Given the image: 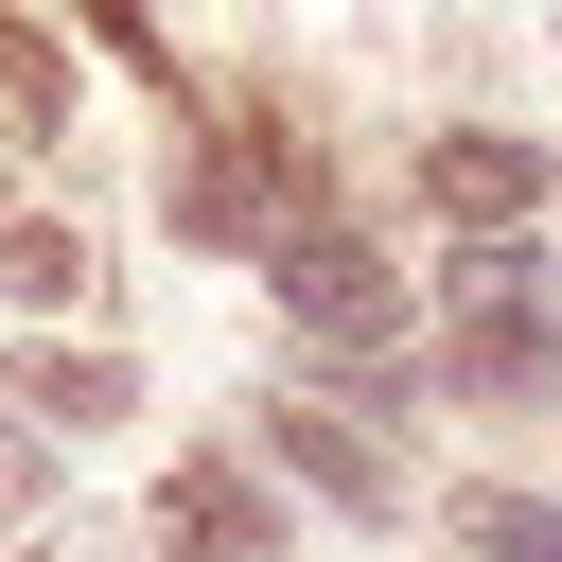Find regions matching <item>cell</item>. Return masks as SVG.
<instances>
[{
	"mask_svg": "<svg viewBox=\"0 0 562 562\" xmlns=\"http://www.w3.org/2000/svg\"><path fill=\"white\" fill-rule=\"evenodd\" d=\"M457 544L474 562H562V509L544 492H457Z\"/></svg>",
	"mask_w": 562,
	"mask_h": 562,
	"instance_id": "cell-9",
	"label": "cell"
},
{
	"mask_svg": "<svg viewBox=\"0 0 562 562\" xmlns=\"http://www.w3.org/2000/svg\"><path fill=\"white\" fill-rule=\"evenodd\" d=\"M0 211H18V193H0Z\"/></svg>",
	"mask_w": 562,
	"mask_h": 562,
	"instance_id": "cell-11",
	"label": "cell"
},
{
	"mask_svg": "<svg viewBox=\"0 0 562 562\" xmlns=\"http://www.w3.org/2000/svg\"><path fill=\"white\" fill-rule=\"evenodd\" d=\"M0 299H18V316L88 299V228H70V211H0Z\"/></svg>",
	"mask_w": 562,
	"mask_h": 562,
	"instance_id": "cell-6",
	"label": "cell"
},
{
	"mask_svg": "<svg viewBox=\"0 0 562 562\" xmlns=\"http://www.w3.org/2000/svg\"><path fill=\"white\" fill-rule=\"evenodd\" d=\"M263 439H281V474H299V492H334V509H404V474H386V457H369L334 404H281Z\"/></svg>",
	"mask_w": 562,
	"mask_h": 562,
	"instance_id": "cell-5",
	"label": "cell"
},
{
	"mask_svg": "<svg viewBox=\"0 0 562 562\" xmlns=\"http://www.w3.org/2000/svg\"><path fill=\"white\" fill-rule=\"evenodd\" d=\"M422 211H439V228H474V246H509V228L544 211V158H527V140H492V123H457V140H422Z\"/></svg>",
	"mask_w": 562,
	"mask_h": 562,
	"instance_id": "cell-3",
	"label": "cell"
},
{
	"mask_svg": "<svg viewBox=\"0 0 562 562\" xmlns=\"http://www.w3.org/2000/svg\"><path fill=\"white\" fill-rule=\"evenodd\" d=\"M35 492H53V457H35V439H18V404H0V509H35Z\"/></svg>",
	"mask_w": 562,
	"mask_h": 562,
	"instance_id": "cell-10",
	"label": "cell"
},
{
	"mask_svg": "<svg viewBox=\"0 0 562 562\" xmlns=\"http://www.w3.org/2000/svg\"><path fill=\"white\" fill-rule=\"evenodd\" d=\"M439 369H457L474 404H544V386H562V281H544L527 246H474L457 299H439Z\"/></svg>",
	"mask_w": 562,
	"mask_h": 562,
	"instance_id": "cell-1",
	"label": "cell"
},
{
	"mask_svg": "<svg viewBox=\"0 0 562 562\" xmlns=\"http://www.w3.org/2000/svg\"><path fill=\"white\" fill-rule=\"evenodd\" d=\"M0 123H18V140H70V53H53L35 18H0Z\"/></svg>",
	"mask_w": 562,
	"mask_h": 562,
	"instance_id": "cell-7",
	"label": "cell"
},
{
	"mask_svg": "<svg viewBox=\"0 0 562 562\" xmlns=\"http://www.w3.org/2000/svg\"><path fill=\"white\" fill-rule=\"evenodd\" d=\"M263 281H281V316H299L316 351H404V281H386L351 228H281V246H263Z\"/></svg>",
	"mask_w": 562,
	"mask_h": 562,
	"instance_id": "cell-2",
	"label": "cell"
},
{
	"mask_svg": "<svg viewBox=\"0 0 562 562\" xmlns=\"http://www.w3.org/2000/svg\"><path fill=\"white\" fill-rule=\"evenodd\" d=\"M158 544H176V562H281V527H263V492H246L228 457H176V474H158Z\"/></svg>",
	"mask_w": 562,
	"mask_h": 562,
	"instance_id": "cell-4",
	"label": "cell"
},
{
	"mask_svg": "<svg viewBox=\"0 0 562 562\" xmlns=\"http://www.w3.org/2000/svg\"><path fill=\"white\" fill-rule=\"evenodd\" d=\"M18 404H35V422H123V404H140V369H105V351H35V369H18Z\"/></svg>",
	"mask_w": 562,
	"mask_h": 562,
	"instance_id": "cell-8",
	"label": "cell"
}]
</instances>
